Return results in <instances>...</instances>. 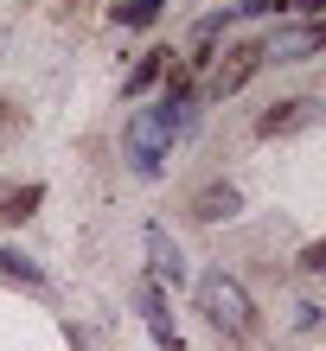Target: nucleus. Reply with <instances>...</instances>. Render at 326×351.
I'll return each instance as SVG.
<instances>
[{"label":"nucleus","mask_w":326,"mask_h":351,"mask_svg":"<svg viewBox=\"0 0 326 351\" xmlns=\"http://www.w3.org/2000/svg\"><path fill=\"white\" fill-rule=\"evenodd\" d=\"M186 128H192V90L186 84H167V96H160L154 109H135L128 115V160H135V173L154 179L160 160H167V147Z\"/></svg>","instance_id":"obj_1"},{"label":"nucleus","mask_w":326,"mask_h":351,"mask_svg":"<svg viewBox=\"0 0 326 351\" xmlns=\"http://www.w3.org/2000/svg\"><path fill=\"white\" fill-rule=\"evenodd\" d=\"M198 313H205V319H211V332H224V339H250V326H256V300H250V287H243L237 275L211 268V275H198Z\"/></svg>","instance_id":"obj_2"},{"label":"nucleus","mask_w":326,"mask_h":351,"mask_svg":"<svg viewBox=\"0 0 326 351\" xmlns=\"http://www.w3.org/2000/svg\"><path fill=\"white\" fill-rule=\"evenodd\" d=\"M320 45H326L320 26H281V32H269V45H256V58L262 64H301V58H314Z\"/></svg>","instance_id":"obj_3"},{"label":"nucleus","mask_w":326,"mask_h":351,"mask_svg":"<svg viewBox=\"0 0 326 351\" xmlns=\"http://www.w3.org/2000/svg\"><path fill=\"white\" fill-rule=\"evenodd\" d=\"M237 211H243V192H237L231 179H211V185H198V192H192V217L198 223H231Z\"/></svg>","instance_id":"obj_4"},{"label":"nucleus","mask_w":326,"mask_h":351,"mask_svg":"<svg viewBox=\"0 0 326 351\" xmlns=\"http://www.w3.org/2000/svg\"><path fill=\"white\" fill-rule=\"evenodd\" d=\"M141 250H148V268H154V281H179V275H186V256H179V243H173L167 230H160V223H148Z\"/></svg>","instance_id":"obj_5"},{"label":"nucleus","mask_w":326,"mask_h":351,"mask_svg":"<svg viewBox=\"0 0 326 351\" xmlns=\"http://www.w3.org/2000/svg\"><path fill=\"white\" fill-rule=\"evenodd\" d=\"M141 319H148V332H154V345L160 351H186V345H179V332H173V319H167V300H160V287L148 281V287H141Z\"/></svg>","instance_id":"obj_6"},{"label":"nucleus","mask_w":326,"mask_h":351,"mask_svg":"<svg viewBox=\"0 0 326 351\" xmlns=\"http://www.w3.org/2000/svg\"><path fill=\"white\" fill-rule=\"evenodd\" d=\"M314 115H320V102L314 96H294V102H281L275 115H262V134H294V128H307Z\"/></svg>","instance_id":"obj_7"},{"label":"nucleus","mask_w":326,"mask_h":351,"mask_svg":"<svg viewBox=\"0 0 326 351\" xmlns=\"http://www.w3.org/2000/svg\"><path fill=\"white\" fill-rule=\"evenodd\" d=\"M0 275H7V281H26V287H38V281H45V268H38L32 256H19V250H0Z\"/></svg>","instance_id":"obj_8"},{"label":"nucleus","mask_w":326,"mask_h":351,"mask_svg":"<svg viewBox=\"0 0 326 351\" xmlns=\"http://www.w3.org/2000/svg\"><path fill=\"white\" fill-rule=\"evenodd\" d=\"M160 7H167V0H121V7H115V19H121V26H154V19H160Z\"/></svg>","instance_id":"obj_9"},{"label":"nucleus","mask_w":326,"mask_h":351,"mask_svg":"<svg viewBox=\"0 0 326 351\" xmlns=\"http://www.w3.org/2000/svg\"><path fill=\"white\" fill-rule=\"evenodd\" d=\"M160 71H167V51H148V58L135 64V77H128V96H141V90H148V84H154Z\"/></svg>","instance_id":"obj_10"},{"label":"nucleus","mask_w":326,"mask_h":351,"mask_svg":"<svg viewBox=\"0 0 326 351\" xmlns=\"http://www.w3.org/2000/svg\"><path fill=\"white\" fill-rule=\"evenodd\" d=\"M45 198L38 185H26V192H13V198H0V223H13V217H32V204Z\"/></svg>","instance_id":"obj_11"},{"label":"nucleus","mask_w":326,"mask_h":351,"mask_svg":"<svg viewBox=\"0 0 326 351\" xmlns=\"http://www.w3.org/2000/svg\"><path fill=\"white\" fill-rule=\"evenodd\" d=\"M294 326H301V332H314V326H320V300H301L294 306Z\"/></svg>","instance_id":"obj_12"},{"label":"nucleus","mask_w":326,"mask_h":351,"mask_svg":"<svg viewBox=\"0 0 326 351\" xmlns=\"http://www.w3.org/2000/svg\"><path fill=\"white\" fill-rule=\"evenodd\" d=\"M301 268H307V275H320V268H326V250H320V243H307V250H301Z\"/></svg>","instance_id":"obj_13"},{"label":"nucleus","mask_w":326,"mask_h":351,"mask_svg":"<svg viewBox=\"0 0 326 351\" xmlns=\"http://www.w3.org/2000/svg\"><path fill=\"white\" fill-rule=\"evenodd\" d=\"M294 13H320V0H294Z\"/></svg>","instance_id":"obj_14"}]
</instances>
